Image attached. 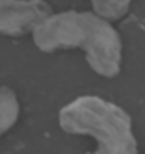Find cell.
Instances as JSON below:
<instances>
[{
    "label": "cell",
    "instance_id": "277c9868",
    "mask_svg": "<svg viewBox=\"0 0 145 154\" xmlns=\"http://www.w3.org/2000/svg\"><path fill=\"white\" fill-rule=\"evenodd\" d=\"M20 106L14 90L0 86V135L11 129L19 119Z\"/></svg>",
    "mask_w": 145,
    "mask_h": 154
},
{
    "label": "cell",
    "instance_id": "5b68a950",
    "mask_svg": "<svg viewBox=\"0 0 145 154\" xmlns=\"http://www.w3.org/2000/svg\"><path fill=\"white\" fill-rule=\"evenodd\" d=\"M94 13L106 20H117L123 17L130 10L133 0H90Z\"/></svg>",
    "mask_w": 145,
    "mask_h": 154
},
{
    "label": "cell",
    "instance_id": "7a4b0ae2",
    "mask_svg": "<svg viewBox=\"0 0 145 154\" xmlns=\"http://www.w3.org/2000/svg\"><path fill=\"white\" fill-rule=\"evenodd\" d=\"M59 126L69 134H84L97 140L87 154H137L133 122L125 109L95 95L75 98L59 111Z\"/></svg>",
    "mask_w": 145,
    "mask_h": 154
},
{
    "label": "cell",
    "instance_id": "3957f363",
    "mask_svg": "<svg viewBox=\"0 0 145 154\" xmlns=\"http://www.w3.org/2000/svg\"><path fill=\"white\" fill-rule=\"evenodd\" d=\"M53 14L45 0H0V34L19 38Z\"/></svg>",
    "mask_w": 145,
    "mask_h": 154
},
{
    "label": "cell",
    "instance_id": "6da1fadb",
    "mask_svg": "<svg viewBox=\"0 0 145 154\" xmlns=\"http://www.w3.org/2000/svg\"><path fill=\"white\" fill-rule=\"evenodd\" d=\"M41 51L81 48L89 67L97 75L112 78L122 67V39L109 20L90 11H62L50 14L33 31Z\"/></svg>",
    "mask_w": 145,
    "mask_h": 154
}]
</instances>
